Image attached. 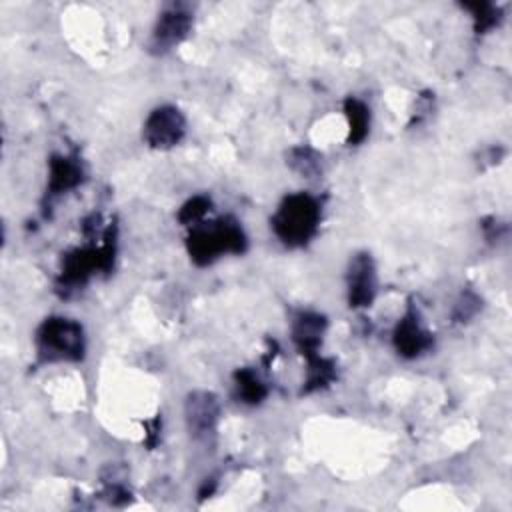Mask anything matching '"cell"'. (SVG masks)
<instances>
[{
  "instance_id": "1",
  "label": "cell",
  "mask_w": 512,
  "mask_h": 512,
  "mask_svg": "<svg viewBox=\"0 0 512 512\" xmlns=\"http://www.w3.org/2000/svg\"><path fill=\"white\" fill-rule=\"evenodd\" d=\"M318 222L320 208L316 200L304 192H298L282 200L272 218V228L284 244L302 246L314 236Z\"/></svg>"
},
{
  "instance_id": "2",
  "label": "cell",
  "mask_w": 512,
  "mask_h": 512,
  "mask_svg": "<svg viewBox=\"0 0 512 512\" xmlns=\"http://www.w3.org/2000/svg\"><path fill=\"white\" fill-rule=\"evenodd\" d=\"M246 246V238L242 228L234 220H218L208 226H198L192 230L188 238V250L192 260L198 264H208L226 252H242Z\"/></svg>"
},
{
  "instance_id": "3",
  "label": "cell",
  "mask_w": 512,
  "mask_h": 512,
  "mask_svg": "<svg viewBox=\"0 0 512 512\" xmlns=\"http://www.w3.org/2000/svg\"><path fill=\"white\" fill-rule=\"evenodd\" d=\"M36 346L46 362L80 360L84 356L82 326L70 318H48L36 334Z\"/></svg>"
},
{
  "instance_id": "4",
  "label": "cell",
  "mask_w": 512,
  "mask_h": 512,
  "mask_svg": "<svg viewBox=\"0 0 512 512\" xmlns=\"http://www.w3.org/2000/svg\"><path fill=\"white\" fill-rule=\"evenodd\" d=\"M186 130L184 116L174 106H160L150 112L144 122V140L152 148H172L176 146Z\"/></svg>"
},
{
  "instance_id": "5",
  "label": "cell",
  "mask_w": 512,
  "mask_h": 512,
  "mask_svg": "<svg viewBox=\"0 0 512 512\" xmlns=\"http://www.w3.org/2000/svg\"><path fill=\"white\" fill-rule=\"evenodd\" d=\"M190 24H192V16L182 6L166 8L154 26L152 42H150L152 50L162 54L172 46H176L188 34Z\"/></svg>"
},
{
  "instance_id": "6",
  "label": "cell",
  "mask_w": 512,
  "mask_h": 512,
  "mask_svg": "<svg viewBox=\"0 0 512 512\" xmlns=\"http://www.w3.org/2000/svg\"><path fill=\"white\" fill-rule=\"evenodd\" d=\"M218 400L208 392H194L186 400V422L194 438H208L216 430Z\"/></svg>"
},
{
  "instance_id": "7",
  "label": "cell",
  "mask_w": 512,
  "mask_h": 512,
  "mask_svg": "<svg viewBox=\"0 0 512 512\" xmlns=\"http://www.w3.org/2000/svg\"><path fill=\"white\" fill-rule=\"evenodd\" d=\"M376 294L374 262L368 254H358L348 270V300L350 306H368Z\"/></svg>"
},
{
  "instance_id": "8",
  "label": "cell",
  "mask_w": 512,
  "mask_h": 512,
  "mask_svg": "<svg viewBox=\"0 0 512 512\" xmlns=\"http://www.w3.org/2000/svg\"><path fill=\"white\" fill-rule=\"evenodd\" d=\"M394 344L402 356L414 358L432 346V336L420 326L414 314H406L394 330Z\"/></svg>"
},
{
  "instance_id": "9",
  "label": "cell",
  "mask_w": 512,
  "mask_h": 512,
  "mask_svg": "<svg viewBox=\"0 0 512 512\" xmlns=\"http://www.w3.org/2000/svg\"><path fill=\"white\" fill-rule=\"evenodd\" d=\"M324 328H326V320L320 314L300 312L296 316L294 326H292V334H294V342L302 350V354L312 356L316 352V348L322 342Z\"/></svg>"
},
{
  "instance_id": "10",
  "label": "cell",
  "mask_w": 512,
  "mask_h": 512,
  "mask_svg": "<svg viewBox=\"0 0 512 512\" xmlns=\"http://www.w3.org/2000/svg\"><path fill=\"white\" fill-rule=\"evenodd\" d=\"M50 194H60L82 182V166L66 156L50 160Z\"/></svg>"
},
{
  "instance_id": "11",
  "label": "cell",
  "mask_w": 512,
  "mask_h": 512,
  "mask_svg": "<svg viewBox=\"0 0 512 512\" xmlns=\"http://www.w3.org/2000/svg\"><path fill=\"white\" fill-rule=\"evenodd\" d=\"M346 116H348V124H350V142H362L364 136L368 134V124H370V114L368 108L356 100V98H348L344 104Z\"/></svg>"
},
{
  "instance_id": "12",
  "label": "cell",
  "mask_w": 512,
  "mask_h": 512,
  "mask_svg": "<svg viewBox=\"0 0 512 512\" xmlns=\"http://www.w3.org/2000/svg\"><path fill=\"white\" fill-rule=\"evenodd\" d=\"M236 390L238 396L248 404H258L266 396V386L252 370H240L236 374Z\"/></svg>"
},
{
  "instance_id": "13",
  "label": "cell",
  "mask_w": 512,
  "mask_h": 512,
  "mask_svg": "<svg viewBox=\"0 0 512 512\" xmlns=\"http://www.w3.org/2000/svg\"><path fill=\"white\" fill-rule=\"evenodd\" d=\"M208 206H210V200H208V198L196 196V198L188 200V202L182 206L178 218H180L184 224H196V222L202 220V216L206 214Z\"/></svg>"
}]
</instances>
